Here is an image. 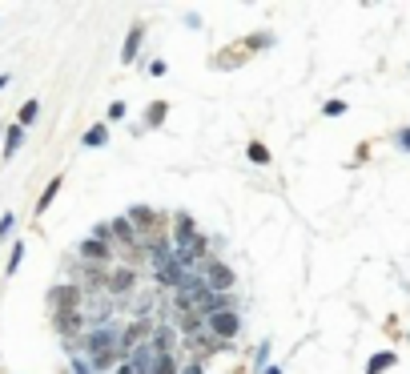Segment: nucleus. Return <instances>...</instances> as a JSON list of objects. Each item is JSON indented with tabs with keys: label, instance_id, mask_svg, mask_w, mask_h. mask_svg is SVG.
<instances>
[{
	"label": "nucleus",
	"instance_id": "1",
	"mask_svg": "<svg viewBox=\"0 0 410 374\" xmlns=\"http://www.w3.org/2000/svg\"><path fill=\"white\" fill-rule=\"evenodd\" d=\"M85 350L93 354V366H109V362H117L125 354V330L121 326H113V322H105V326H93L85 334Z\"/></svg>",
	"mask_w": 410,
	"mask_h": 374
},
{
	"label": "nucleus",
	"instance_id": "2",
	"mask_svg": "<svg viewBox=\"0 0 410 374\" xmlns=\"http://www.w3.org/2000/svg\"><path fill=\"white\" fill-rule=\"evenodd\" d=\"M129 222H133V230L137 234H153L149 242H157V237H161V213L157 210H149V205H133V210H129Z\"/></svg>",
	"mask_w": 410,
	"mask_h": 374
},
{
	"label": "nucleus",
	"instance_id": "3",
	"mask_svg": "<svg viewBox=\"0 0 410 374\" xmlns=\"http://www.w3.org/2000/svg\"><path fill=\"white\" fill-rule=\"evenodd\" d=\"M201 278H205V286H210L213 294H225V290H234V270H229L225 262H217V258H210V262H205Z\"/></svg>",
	"mask_w": 410,
	"mask_h": 374
},
{
	"label": "nucleus",
	"instance_id": "4",
	"mask_svg": "<svg viewBox=\"0 0 410 374\" xmlns=\"http://www.w3.org/2000/svg\"><path fill=\"white\" fill-rule=\"evenodd\" d=\"M205 326H210V334L217 338V342H229V338L241 330V318H237L234 310H222V314H213V318H205Z\"/></svg>",
	"mask_w": 410,
	"mask_h": 374
},
{
	"label": "nucleus",
	"instance_id": "5",
	"mask_svg": "<svg viewBox=\"0 0 410 374\" xmlns=\"http://www.w3.org/2000/svg\"><path fill=\"white\" fill-rule=\"evenodd\" d=\"M157 358H161V350L153 346L149 338H145V342H137V346H133V362H129V366H133L137 374H153Z\"/></svg>",
	"mask_w": 410,
	"mask_h": 374
},
{
	"label": "nucleus",
	"instance_id": "6",
	"mask_svg": "<svg viewBox=\"0 0 410 374\" xmlns=\"http://www.w3.org/2000/svg\"><path fill=\"white\" fill-rule=\"evenodd\" d=\"M173 242H177V249H189L193 242H198V225H193L189 213H177L173 217Z\"/></svg>",
	"mask_w": 410,
	"mask_h": 374
},
{
	"label": "nucleus",
	"instance_id": "7",
	"mask_svg": "<svg viewBox=\"0 0 410 374\" xmlns=\"http://www.w3.org/2000/svg\"><path fill=\"white\" fill-rule=\"evenodd\" d=\"M57 330H61L64 338H73L85 330V318H81V310H57Z\"/></svg>",
	"mask_w": 410,
	"mask_h": 374
},
{
	"label": "nucleus",
	"instance_id": "8",
	"mask_svg": "<svg viewBox=\"0 0 410 374\" xmlns=\"http://www.w3.org/2000/svg\"><path fill=\"white\" fill-rule=\"evenodd\" d=\"M153 278H157L161 286H173V290H181V282H186V270H181L177 262H169V266H157V270H153Z\"/></svg>",
	"mask_w": 410,
	"mask_h": 374
},
{
	"label": "nucleus",
	"instance_id": "9",
	"mask_svg": "<svg viewBox=\"0 0 410 374\" xmlns=\"http://www.w3.org/2000/svg\"><path fill=\"white\" fill-rule=\"evenodd\" d=\"M81 258H85V262H109V246H105L101 237H85V242H81Z\"/></svg>",
	"mask_w": 410,
	"mask_h": 374
},
{
	"label": "nucleus",
	"instance_id": "10",
	"mask_svg": "<svg viewBox=\"0 0 410 374\" xmlns=\"http://www.w3.org/2000/svg\"><path fill=\"white\" fill-rule=\"evenodd\" d=\"M109 234H113V237H121L125 246H137V230H133V222H129V217H113Z\"/></svg>",
	"mask_w": 410,
	"mask_h": 374
},
{
	"label": "nucleus",
	"instance_id": "11",
	"mask_svg": "<svg viewBox=\"0 0 410 374\" xmlns=\"http://www.w3.org/2000/svg\"><path fill=\"white\" fill-rule=\"evenodd\" d=\"M141 37H145V25H133L129 28V40H125V49H121V64H129L137 57V49H141Z\"/></svg>",
	"mask_w": 410,
	"mask_h": 374
},
{
	"label": "nucleus",
	"instance_id": "12",
	"mask_svg": "<svg viewBox=\"0 0 410 374\" xmlns=\"http://www.w3.org/2000/svg\"><path fill=\"white\" fill-rule=\"evenodd\" d=\"M109 290L117 294V298H121V294H129V290H133V270H129V266H125V270H113Z\"/></svg>",
	"mask_w": 410,
	"mask_h": 374
},
{
	"label": "nucleus",
	"instance_id": "13",
	"mask_svg": "<svg viewBox=\"0 0 410 374\" xmlns=\"http://www.w3.org/2000/svg\"><path fill=\"white\" fill-rule=\"evenodd\" d=\"M149 342L161 350V354H173V330H169V326H153V338H149Z\"/></svg>",
	"mask_w": 410,
	"mask_h": 374
},
{
	"label": "nucleus",
	"instance_id": "14",
	"mask_svg": "<svg viewBox=\"0 0 410 374\" xmlns=\"http://www.w3.org/2000/svg\"><path fill=\"white\" fill-rule=\"evenodd\" d=\"M177 326H181V334H189V338H198L201 334V314H177Z\"/></svg>",
	"mask_w": 410,
	"mask_h": 374
},
{
	"label": "nucleus",
	"instance_id": "15",
	"mask_svg": "<svg viewBox=\"0 0 410 374\" xmlns=\"http://www.w3.org/2000/svg\"><path fill=\"white\" fill-rule=\"evenodd\" d=\"M76 298H81V294H76L73 286H61L57 294H52V302H57L61 310H76Z\"/></svg>",
	"mask_w": 410,
	"mask_h": 374
},
{
	"label": "nucleus",
	"instance_id": "16",
	"mask_svg": "<svg viewBox=\"0 0 410 374\" xmlns=\"http://www.w3.org/2000/svg\"><path fill=\"white\" fill-rule=\"evenodd\" d=\"M21 141H25V129H21V125H13V129L4 133V157H13V153L21 149Z\"/></svg>",
	"mask_w": 410,
	"mask_h": 374
},
{
	"label": "nucleus",
	"instance_id": "17",
	"mask_svg": "<svg viewBox=\"0 0 410 374\" xmlns=\"http://www.w3.org/2000/svg\"><path fill=\"white\" fill-rule=\"evenodd\" d=\"M394 366V354L386 350V354H374L370 362H366V374H382V370H390Z\"/></svg>",
	"mask_w": 410,
	"mask_h": 374
},
{
	"label": "nucleus",
	"instance_id": "18",
	"mask_svg": "<svg viewBox=\"0 0 410 374\" xmlns=\"http://www.w3.org/2000/svg\"><path fill=\"white\" fill-rule=\"evenodd\" d=\"M37 113H40V101H25V105H21V117H16V125H21V129H25V125H33V121H37Z\"/></svg>",
	"mask_w": 410,
	"mask_h": 374
},
{
	"label": "nucleus",
	"instance_id": "19",
	"mask_svg": "<svg viewBox=\"0 0 410 374\" xmlns=\"http://www.w3.org/2000/svg\"><path fill=\"white\" fill-rule=\"evenodd\" d=\"M57 189H61V177H52V181H49V189L40 193V201H37V213H45V210L52 205V198H57Z\"/></svg>",
	"mask_w": 410,
	"mask_h": 374
},
{
	"label": "nucleus",
	"instance_id": "20",
	"mask_svg": "<svg viewBox=\"0 0 410 374\" xmlns=\"http://www.w3.org/2000/svg\"><path fill=\"white\" fill-rule=\"evenodd\" d=\"M105 141H109V129H105V125H93V129L85 133V145H93V149L105 145Z\"/></svg>",
	"mask_w": 410,
	"mask_h": 374
},
{
	"label": "nucleus",
	"instance_id": "21",
	"mask_svg": "<svg viewBox=\"0 0 410 374\" xmlns=\"http://www.w3.org/2000/svg\"><path fill=\"white\" fill-rule=\"evenodd\" d=\"M153 374H181V366H177L173 354H161V358H157V366H153Z\"/></svg>",
	"mask_w": 410,
	"mask_h": 374
},
{
	"label": "nucleus",
	"instance_id": "22",
	"mask_svg": "<svg viewBox=\"0 0 410 374\" xmlns=\"http://www.w3.org/2000/svg\"><path fill=\"white\" fill-rule=\"evenodd\" d=\"M249 162H254V165H266V162H270V149H266L261 141H254V145H249Z\"/></svg>",
	"mask_w": 410,
	"mask_h": 374
},
{
	"label": "nucleus",
	"instance_id": "23",
	"mask_svg": "<svg viewBox=\"0 0 410 374\" xmlns=\"http://www.w3.org/2000/svg\"><path fill=\"white\" fill-rule=\"evenodd\" d=\"M157 121H165V105H149L145 109V125H157Z\"/></svg>",
	"mask_w": 410,
	"mask_h": 374
},
{
	"label": "nucleus",
	"instance_id": "24",
	"mask_svg": "<svg viewBox=\"0 0 410 374\" xmlns=\"http://www.w3.org/2000/svg\"><path fill=\"white\" fill-rule=\"evenodd\" d=\"M326 117H342V113H346V101H326Z\"/></svg>",
	"mask_w": 410,
	"mask_h": 374
},
{
	"label": "nucleus",
	"instance_id": "25",
	"mask_svg": "<svg viewBox=\"0 0 410 374\" xmlns=\"http://www.w3.org/2000/svg\"><path fill=\"white\" fill-rule=\"evenodd\" d=\"M73 370L76 374H97V366H93L89 358H73Z\"/></svg>",
	"mask_w": 410,
	"mask_h": 374
},
{
	"label": "nucleus",
	"instance_id": "26",
	"mask_svg": "<svg viewBox=\"0 0 410 374\" xmlns=\"http://www.w3.org/2000/svg\"><path fill=\"white\" fill-rule=\"evenodd\" d=\"M13 225H16V217H13V213H4V217H0V237L13 234Z\"/></svg>",
	"mask_w": 410,
	"mask_h": 374
},
{
	"label": "nucleus",
	"instance_id": "27",
	"mask_svg": "<svg viewBox=\"0 0 410 374\" xmlns=\"http://www.w3.org/2000/svg\"><path fill=\"white\" fill-rule=\"evenodd\" d=\"M125 117V101H113L109 105V121H121Z\"/></svg>",
	"mask_w": 410,
	"mask_h": 374
},
{
	"label": "nucleus",
	"instance_id": "28",
	"mask_svg": "<svg viewBox=\"0 0 410 374\" xmlns=\"http://www.w3.org/2000/svg\"><path fill=\"white\" fill-rule=\"evenodd\" d=\"M394 141H398V149H410V129H398Z\"/></svg>",
	"mask_w": 410,
	"mask_h": 374
},
{
	"label": "nucleus",
	"instance_id": "29",
	"mask_svg": "<svg viewBox=\"0 0 410 374\" xmlns=\"http://www.w3.org/2000/svg\"><path fill=\"white\" fill-rule=\"evenodd\" d=\"M21 254H25V246H16V249H13V258H8V274H13L16 266H21Z\"/></svg>",
	"mask_w": 410,
	"mask_h": 374
},
{
	"label": "nucleus",
	"instance_id": "30",
	"mask_svg": "<svg viewBox=\"0 0 410 374\" xmlns=\"http://www.w3.org/2000/svg\"><path fill=\"white\" fill-rule=\"evenodd\" d=\"M181 374H201V362H186V366H181Z\"/></svg>",
	"mask_w": 410,
	"mask_h": 374
},
{
	"label": "nucleus",
	"instance_id": "31",
	"mask_svg": "<svg viewBox=\"0 0 410 374\" xmlns=\"http://www.w3.org/2000/svg\"><path fill=\"white\" fill-rule=\"evenodd\" d=\"M117 374H137V370L129 366V362H121V366H117Z\"/></svg>",
	"mask_w": 410,
	"mask_h": 374
},
{
	"label": "nucleus",
	"instance_id": "32",
	"mask_svg": "<svg viewBox=\"0 0 410 374\" xmlns=\"http://www.w3.org/2000/svg\"><path fill=\"white\" fill-rule=\"evenodd\" d=\"M266 374H282V366H266Z\"/></svg>",
	"mask_w": 410,
	"mask_h": 374
}]
</instances>
